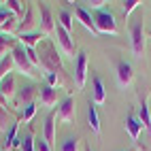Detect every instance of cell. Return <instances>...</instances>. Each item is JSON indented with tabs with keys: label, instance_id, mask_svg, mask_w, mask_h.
I'll return each instance as SVG.
<instances>
[{
	"label": "cell",
	"instance_id": "obj_16",
	"mask_svg": "<svg viewBox=\"0 0 151 151\" xmlns=\"http://www.w3.org/2000/svg\"><path fill=\"white\" fill-rule=\"evenodd\" d=\"M87 124H89V130L96 134V136H100V132H102V128H100V119H98V113H96V106H94V102L89 100V106H87Z\"/></svg>",
	"mask_w": 151,
	"mask_h": 151
},
{
	"label": "cell",
	"instance_id": "obj_12",
	"mask_svg": "<svg viewBox=\"0 0 151 151\" xmlns=\"http://www.w3.org/2000/svg\"><path fill=\"white\" fill-rule=\"evenodd\" d=\"M43 138L49 143V147H53L55 143V113H49L45 119V130H43Z\"/></svg>",
	"mask_w": 151,
	"mask_h": 151
},
{
	"label": "cell",
	"instance_id": "obj_19",
	"mask_svg": "<svg viewBox=\"0 0 151 151\" xmlns=\"http://www.w3.org/2000/svg\"><path fill=\"white\" fill-rule=\"evenodd\" d=\"M45 34L43 32H28V34H19V45H24V47H36L38 41H43Z\"/></svg>",
	"mask_w": 151,
	"mask_h": 151
},
{
	"label": "cell",
	"instance_id": "obj_36",
	"mask_svg": "<svg viewBox=\"0 0 151 151\" xmlns=\"http://www.w3.org/2000/svg\"><path fill=\"white\" fill-rule=\"evenodd\" d=\"M128 151H136V149H128Z\"/></svg>",
	"mask_w": 151,
	"mask_h": 151
},
{
	"label": "cell",
	"instance_id": "obj_34",
	"mask_svg": "<svg viewBox=\"0 0 151 151\" xmlns=\"http://www.w3.org/2000/svg\"><path fill=\"white\" fill-rule=\"evenodd\" d=\"M89 6H92V9H98V11H102V6L106 4L104 2V0H92V2H87Z\"/></svg>",
	"mask_w": 151,
	"mask_h": 151
},
{
	"label": "cell",
	"instance_id": "obj_29",
	"mask_svg": "<svg viewBox=\"0 0 151 151\" xmlns=\"http://www.w3.org/2000/svg\"><path fill=\"white\" fill-rule=\"evenodd\" d=\"M122 4H124V15L130 17V13H132L134 9H138L140 2H138V0H126V2H122Z\"/></svg>",
	"mask_w": 151,
	"mask_h": 151
},
{
	"label": "cell",
	"instance_id": "obj_1",
	"mask_svg": "<svg viewBox=\"0 0 151 151\" xmlns=\"http://www.w3.org/2000/svg\"><path fill=\"white\" fill-rule=\"evenodd\" d=\"M130 36H132V53L134 58H143L145 51H147V32H145V24L143 19H136V22L132 24V28H130Z\"/></svg>",
	"mask_w": 151,
	"mask_h": 151
},
{
	"label": "cell",
	"instance_id": "obj_24",
	"mask_svg": "<svg viewBox=\"0 0 151 151\" xmlns=\"http://www.w3.org/2000/svg\"><path fill=\"white\" fill-rule=\"evenodd\" d=\"M17 26H19V24H17V17L11 15V17H9L6 22H4V26L0 28V32H2V34H11V36H13V30H15Z\"/></svg>",
	"mask_w": 151,
	"mask_h": 151
},
{
	"label": "cell",
	"instance_id": "obj_27",
	"mask_svg": "<svg viewBox=\"0 0 151 151\" xmlns=\"http://www.w3.org/2000/svg\"><path fill=\"white\" fill-rule=\"evenodd\" d=\"M22 151H36V140H34L32 134L22 138Z\"/></svg>",
	"mask_w": 151,
	"mask_h": 151
},
{
	"label": "cell",
	"instance_id": "obj_38",
	"mask_svg": "<svg viewBox=\"0 0 151 151\" xmlns=\"http://www.w3.org/2000/svg\"><path fill=\"white\" fill-rule=\"evenodd\" d=\"M149 36H151V34H149Z\"/></svg>",
	"mask_w": 151,
	"mask_h": 151
},
{
	"label": "cell",
	"instance_id": "obj_5",
	"mask_svg": "<svg viewBox=\"0 0 151 151\" xmlns=\"http://www.w3.org/2000/svg\"><path fill=\"white\" fill-rule=\"evenodd\" d=\"M115 73H117V83L122 85V87L132 85V81H134V70H132V64H130V62L119 60L117 66H115Z\"/></svg>",
	"mask_w": 151,
	"mask_h": 151
},
{
	"label": "cell",
	"instance_id": "obj_35",
	"mask_svg": "<svg viewBox=\"0 0 151 151\" xmlns=\"http://www.w3.org/2000/svg\"><path fill=\"white\" fill-rule=\"evenodd\" d=\"M85 151H92V149H89V147H85Z\"/></svg>",
	"mask_w": 151,
	"mask_h": 151
},
{
	"label": "cell",
	"instance_id": "obj_6",
	"mask_svg": "<svg viewBox=\"0 0 151 151\" xmlns=\"http://www.w3.org/2000/svg\"><path fill=\"white\" fill-rule=\"evenodd\" d=\"M55 36H58V45L62 47V51H64L66 55H75V53H77V45H75V41H73V36H70L60 24L55 26Z\"/></svg>",
	"mask_w": 151,
	"mask_h": 151
},
{
	"label": "cell",
	"instance_id": "obj_13",
	"mask_svg": "<svg viewBox=\"0 0 151 151\" xmlns=\"http://www.w3.org/2000/svg\"><path fill=\"white\" fill-rule=\"evenodd\" d=\"M126 130H128V134H130V138L134 140V143H138V136H140V130H143V124L138 122V119L130 113L128 117H126Z\"/></svg>",
	"mask_w": 151,
	"mask_h": 151
},
{
	"label": "cell",
	"instance_id": "obj_23",
	"mask_svg": "<svg viewBox=\"0 0 151 151\" xmlns=\"http://www.w3.org/2000/svg\"><path fill=\"white\" fill-rule=\"evenodd\" d=\"M6 9L11 13H15L17 19H24V4L17 2V0H6Z\"/></svg>",
	"mask_w": 151,
	"mask_h": 151
},
{
	"label": "cell",
	"instance_id": "obj_15",
	"mask_svg": "<svg viewBox=\"0 0 151 151\" xmlns=\"http://www.w3.org/2000/svg\"><path fill=\"white\" fill-rule=\"evenodd\" d=\"M92 85H94V104H104L106 102V89H104V83L98 75L92 79Z\"/></svg>",
	"mask_w": 151,
	"mask_h": 151
},
{
	"label": "cell",
	"instance_id": "obj_3",
	"mask_svg": "<svg viewBox=\"0 0 151 151\" xmlns=\"http://www.w3.org/2000/svg\"><path fill=\"white\" fill-rule=\"evenodd\" d=\"M11 58H13V62H15V68H17L22 75H26V77H34V66H32V62L28 60V55H26V47H24V45H17L13 51H11Z\"/></svg>",
	"mask_w": 151,
	"mask_h": 151
},
{
	"label": "cell",
	"instance_id": "obj_28",
	"mask_svg": "<svg viewBox=\"0 0 151 151\" xmlns=\"http://www.w3.org/2000/svg\"><path fill=\"white\" fill-rule=\"evenodd\" d=\"M45 79H47V85L55 87V85L60 83V73H58V70H47V73H45Z\"/></svg>",
	"mask_w": 151,
	"mask_h": 151
},
{
	"label": "cell",
	"instance_id": "obj_26",
	"mask_svg": "<svg viewBox=\"0 0 151 151\" xmlns=\"http://www.w3.org/2000/svg\"><path fill=\"white\" fill-rule=\"evenodd\" d=\"M60 151H79V138L77 136H68L62 143V149Z\"/></svg>",
	"mask_w": 151,
	"mask_h": 151
},
{
	"label": "cell",
	"instance_id": "obj_2",
	"mask_svg": "<svg viewBox=\"0 0 151 151\" xmlns=\"http://www.w3.org/2000/svg\"><path fill=\"white\" fill-rule=\"evenodd\" d=\"M94 24H96V30H98V34H117L119 32V28H117V22H115V15L111 13V11H98L96 17H94Z\"/></svg>",
	"mask_w": 151,
	"mask_h": 151
},
{
	"label": "cell",
	"instance_id": "obj_4",
	"mask_svg": "<svg viewBox=\"0 0 151 151\" xmlns=\"http://www.w3.org/2000/svg\"><path fill=\"white\" fill-rule=\"evenodd\" d=\"M73 77H75L77 87L83 89L85 83H87V53H85V51H79L77 62H75V73H73Z\"/></svg>",
	"mask_w": 151,
	"mask_h": 151
},
{
	"label": "cell",
	"instance_id": "obj_11",
	"mask_svg": "<svg viewBox=\"0 0 151 151\" xmlns=\"http://www.w3.org/2000/svg\"><path fill=\"white\" fill-rule=\"evenodd\" d=\"M138 122L143 124V128L151 134V111H149L147 98H140V104H138Z\"/></svg>",
	"mask_w": 151,
	"mask_h": 151
},
{
	"label": "cell",
	"instance_id": "obj_14",
	"mask_svg": "<svg viewBox=\"0 0 151 151\" xmlns=\"http://www.w3.org/2000/svg\"><path fill=\"white\" fill-rule=\"evenodd\" d=\"M15 43H17L15 36H11V34H2V32H0V60L6 58V53L11 55V51L17 47Z\"/></svg>",
	"mask_w": 151,
	"mask_h": 151
},
{
	"label": "cell",
	"instance_id": "obj_8",
	"mask_svg": "<svg viewBox=\"0 0 151 151\" xmlns=\"http://www.w3.org/2000/svg\"><path fill=\"white\" fill-rule=\"evenodd\" d=\"M38 11H41V30H43V34H53L55 32V22H53V17H51V11H49V6L45 2L38 4Z\"/></svg>",
	"mask_w": 151,
	"mask_h": 151
},
{
	"label": "cell",
	"instance_id": "obj_21",
	"mask_svg": "<svg viewBox=\"0 0 151 151\" xmlns=\"http://www.w3.org/2000/svg\"><path fill=\"white\" fill-rule=\"evenodd\" d=\"M15 68V62H13V58L11 55H6L0 60V79H4L6 75H11V70Z\"/></svg>",
	"mask_w": 151,
	"mask_h": 151
},
{
	"label": "cell",
	"instance_id": "obj_32",
	"mask_svg": "<svg viewBox=\"0 0 151 151\" xmlns=\"http://www.w3.org/2000/svg\"><path fill=\"white\" fill-rule=\"evenodd\" d=\"M36 151H51V147H49L45 138H41V140H36Z\"/></svg>",
	"mask_w": 151,
	"mask_h": 151
},
{
	"label": "cell",
	"instance_id": "obj_31",
	"mask_svg": "<svg viewBox=\"0 0 151 151\" xmlns=\"http://www.w3.org/2000/svg\"><path fill=\"white\" fill-rule=\"evenodd\" d=\"M6 109L4 106H0V130H6Z\"/></svg>",
	"mask_w": 151,
	"mask_h": 151
},
{
	"label": "cell",
	"instance_id": "obj_22",
	"mask_svg": "<svg viewBox=\"0 0 151 151\" xmlns=\"http://www.w3.org/2000/svg\"><path fill=\"white\" fill-rule=\"evenodd\" d=\"M58 19H60V26H62L68 34L73 32V15H70L68 11H60L58 13Z\"/></svg>",
	"mask_w": 151,
	"mask_h": 151
},
{
	"label": "cell",
	"instance_id": "obj_10",
	"mask_svg": "<svg viewBox=\"0 0 151 151\" xmlns=\"http://www.w3.org/2000/svg\"><path fill=\"white\" fill-rule=\"evenodd\" d=\"M38 98H41L43 106H55L58 104V92L51 85H41V89H38Z\"/></svg>",
	"mask_w": 151,
	"mask_h": 151
},
{
	"label": "cell",
	"instance_id": "obj_7",
	"mask_svg": "<svg viewBox=\"0 0 151 151\" xmlns=\"http://www.w3.org/2000/svg\"><path fill=\"white\" fill-rule=\"evenodd\" d=\"M58 119L62 124H73L75 122V100H73V96H66L62 102H60Z\"/></svg>",
	"mask_w": 151,
	"mask_h": 151
},
{
	"label": "cell",
	"instance_id": "obj_30",
	"mask_svg": "<svg viewBox=\"0 0 151 151\" xmlns=\"http://www.w3.org/2000/svg\"><path fill=\"white\" fill-rule=\"evenodd\" d=\"M32 94H34V87H24V89H22V96H19V100H22L24 104H30V102H32V100H30V98H32Z\"/></svg>",
	"mask_w": 151,
	"mask_h": 151
},
{
	"label": "cell",
	"instance_id": "obj_37",
	"mask_svg": "<svg viewBox=\"0 0 151 151\" xmlns=\"http://www.w3.org/2000/svg\"><path fill=\"white\" fill-rule=\"evenodd\" d=\"M2 151H4V149H2Z\"/></svg>",
	"mask_w": 151,
	"mask_h": 151
},
{
	"label": "cell",
	"instance_id": "obj_20",
	"mask_svg": "<svg viewBox=\"0 0 151 151\" xmlns=\"http://www.w3.org/2000/svg\"><path fill=\"white\" fill-rule=\"evenodd\" d=\"M32 24H34L32 22V6H26V15H24L22 22H19V34H28Z\"/></svg>",
	"mask_w": 151,
	"mask_h": 151
},
{
	"label": "cell",
	"instance_id": "obj_33",
	"mask_svg": "<svg viewBox=\"0 0 151 151\" xmlns=\"http://www.w3.org/2000/svg\"><path fill=\"white\" fill-rule=\"evenodd\" d=\"M11 17V13H9V9H0V28L4 26V22Z\"/></svg>",
	"mask_w": 151,
	"mask_h": 151
},
{
	"label": "cell",
	"instance_id": "obj_17",
	"mask_svg": "<svg viewBox=\"0 0 151 151\" xmlns=\"http://www.w3.org/2000/svg\"><path fill=\"white\" fill-rule=\"evenodd\" d=\"M0 94H2L6 100L13 98V94H15V79H13V75H6L4 79H0Z\"/></svg>",
	"mask_w": 151,
	"mask_h": 151
},
{
	"label": "cell",
	"instance_id": "obj_9",
	"mask_svg": "<svg viewBox=\"0 0 151 151\" xmlns=\"http://www.w3.org/2000/svg\"><path fill=\"white\" fill-rule=\"evenodd\" d=\"M75 15H77L79 22L83 24L85 30H89L94 36H98V30H96V24H94V17H92V13H89L87 9H83V6H75Z\"/></svg>",
	"mask_w": 151,
	"mask_h": 151
},
{
	"label": "cell",
	"instance_id": "obj_25",
	"mask_svg": "<svg viewBox=\"0 0 151 151\" xmlns=\"http://www.w3.org/2000/svg\"><path fill=\"white\" fill-rule=\"evenodd\" d=\"M34 113H36V106H34V102L24 104V111H22V119H24V124H30V122H32Z\"/></svg>",
	"mask_w": 151,
	"mask_h": 151
},
{
	"label": "cell",
	"instance_id": "obj_18",
	"mask_svg": "<svg viewBox=\"0 0 151 151\" xmlns=\"http://www.w3.org/2000/svg\"><path fill=\"white\" fill-rule=\"evenodd\" d=\"M17 130H19V124H11V128H9V132H6V138H4V151L9 149H13V147H22V143H19V138H17Z\"/></svg>",
	"mask_w": 151,
	"mask_h": 151
}]
</instances>
